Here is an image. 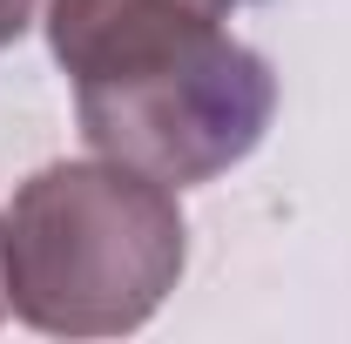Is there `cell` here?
<instances>
[{
  "mask_svg": "<svg viewBox=\"0 0 351 344\" xmlns=\"http://www.w3.org/2000/svg\"><path fill=\"white\" fill-rule=\"evenodd\" d=\"M189 263L176 189L115 156L47 162L7 210V297L47 338L142 331Z\"/></svg>",
  "mask_w": 351,
  "mask_h": 344,
  "instance_id": "obj_1",
  "label": "cell"
},
{
  "mask_svg": "<svg viewBox=\"0 0 351 344\" xmlns=\"http://www.w3.org/2000/svg\"><path fill=\"white\" fill-rule=\"evenodd\" d=\"M270 115H277V75L230 27L176 61L75 88V122L88 149L169 189L230 175L263 142Z\"/></svg>",
  "mask_w": 351,
  "mask_h": 344,
  "instance_id": "obj_2",
  "label": "cell"
},
{
  "mask_svg": "<svg viewBox=\"0 0 351 344\" xmlns=\"http://www.w3.org/2000/svg\"><path fill=\"white\" fill-rule=\"evenodd\" d=\"M7 310H14V297H7V216H0V324H7Z\"/></svg>",
  "mask_w": 351,
  "mask_h": 344,
  "instance_id": "obj_5",
  "label": "cell"
},
{
  "mask_svg": "<svg viewBox=\"0 0 351 344\" xmlns=\"http://www.w3.org/2000/svg\"><path fill=\"white\" fill-rule=\"evenodd\" d=\"M237 7L243 0H47V47L82 88L203 47Z\"/></svg>",
  "mask_w": 351,
  "mask_h": 344,
  "instance_id": "obj_3",
  "label": "cell"
},
{
  "mask_svg": "<svg viewBox=\"0 0 351 344\" xmlns=\"http://www.w3.org/2000/svg\"><path fill=\"white\" fill-rule=\"evenodd\" d=\"M34 21V0H0V47H14Z\"/></svg>",
  "mask_w": 351,
  "mask_h": 344,
  "instance_id": "obj_4",
  "label": "cell"
}]
</instances>
